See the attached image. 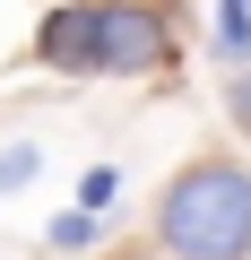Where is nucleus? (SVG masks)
I'll use <instances>...</instances> for the list:
<instances>
[{
  "instance_id": "nucleus-1",
  "label": "nucleus",
  "mask_w": 251,
  "mask_h": 260,
  "mask_svg": "<svg viewBox=\"0 0 251 260\" xmlns=\"http://www.w3.org/2000/svg\"><path fill=\"white\" fill-rule=\"evenodd\" d=\"M156 225H165V251L173 260H251V174L225 165V156L191 165L165 191Z\"/></svg>"
},
{
  "instance_id": "nucleus-7",
  "label": "nucleus",
  "mask_w": 251,
  "mask_h": 260,
  "mask_svg": "<svg viewBox=\"0 0 251 260\" xmlns=\"http://www.w3.org/2000/svg\"><path fill=\"white\" fill-rule=\"evenodd\" d=\"M234 121H242V130H251V78H242V87H234Z\"/></svg>"
},
{
  "instance_id": "nucleus-3",
  "label": "nucleus",
  "mask_w": 251,
  "mask_h": 260,
  "mask_svg": "<svg viewBox=\"0 0 251 260\" xmlns=\"http://www.w3.org/2000/svg\"><path fill=\"white\" fill-rule=\"evenodd\" d=\"M44 61L69 70V78H78V70L95 78V9H78V0L52 9V18H44Z\"/></svg>"
},
{
  "instance_id": "nucleus-6",
  "label": "nucleus",
  "mask_w": 251,
  "mask_h": 260,
  "mask_svg": "<svg viewBox=\"0 0 251 260\" xmlns=\"http://www.w3.org/2000/svg\"><path fill=\"white\" fill-rule=\"evenodd\" d=\"M26 174H35V148H9V156H0V191H18Z\"/></svg>"
},
{
  "instance_id": "nucleus-5",
  "label": "nucleus",
  "mask_w": 251,
  "mask_h": 260,
  "mask_svg": "<svg viewBox=\"0 0 251 260\" xmlns=\"http://www.w3.org/2000/svg\"><path fill=\"white\" fill-rule=\"evenodd\" d=\"M52 243H95V208H69V217L52 225Z\"/></svg>"
},
{
  "instance_id": "nucleus-2",
  "label": "nucleus",
  "mask_w": 251,
  "mask_h": 260,
  "mask_svg": "<svg viewBox=\"0 0 251 260\" xmlns=\"http://www.w3.org/2000/svg\"><path fill=\"white\" fill-rule=\"evenodd\" d=\"M165 70V18L139 0H95V78H148Z\"/></svg>"
},
{
  "instance_id": "nucleus-4",
  "label": "nucleus",
  "mask_w": 251,
  "mask_h": 260,
  "mask_svg": "<svg viewBox=\"0 0 251 260\" xmlns=\"http://www.w3.org/2000/svg\"><path fill=\"white\" fill-rule=\"evenodd\" d=\"M217 44H225V61L251 52V0H217Z\"/></svg>"
}]
</instances>
